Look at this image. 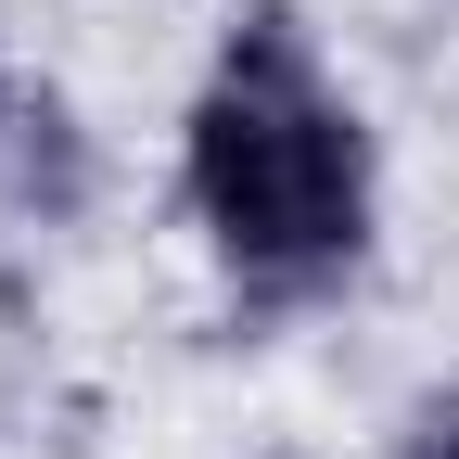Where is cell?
<instances>
[{
  "label": "cell",
  "mask_w": 459,
  "mask_h": 459,
  "mask_svg": "<svg viewBox=\"0 0 459 459\" xmlns=\"http://www.w3.org/2000/svg\"><path fill=\"white\" fill-rule=\"evenodd\" d=\"M179 230L243 332L319 319L383 268V128L307 0H230L179 90Z\"/></svg>",
  "instance_id": "6da1fadb"
},
{
  "label": "cell",
  "mask_w": 459,
  "mask_h": 459,
  "mask_svg": "<svg viewBox=\"0 0 459 459\" xmlns=\"http://www.w3.org/2000/svg\"><path fill=\"white\" fill-rule=\"evenodd\" d=\"M383 459H459V383H421L409 409H395V434H383Z\"/></svg>",
  "instance_id": "3957f363"
},
{
  "label": "cell",
  "mask_w": 459,
  "mask_h": 459,
  "mask_svg": "<svg viewBox=\"0 0 459 459\" xmlns=\"http://www.w3.org/2000/svg\"><path fill=\"white\" fill-rule=\"evenodd\" d=\"M102 192V141L90 115L51 90V77H0V204L39 217V230H77Z\"/></svg>",
  "instance_id": "7a4b0ae2"
},
{
  "label": "cell",
  "mask_w": 459,
  "mask_h": 459,
  "mask_svg": "<svg viewBox=\"0 0 459 459\" xmlns=\"http://www.w3.org/2000/svg\"><path fill=\"white\" fill-rule=\"evenodd\" d=\"M281 459H307V446H281Z\"/></svg>",
  "instance_id": "277c9868"
}]
</instances>
